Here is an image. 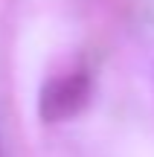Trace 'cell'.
<instances>
[{"label": "cell", "instance_id": "cell-1", "mask_svg": "<svg viewBox=\"0 0 154 157\" xmlns=\"http://www.w3.org/2000/svg\"><path fill=\"white\" fill-rule=\"evenodd\" d=\"M87 93H90V82H87L85 73H70L64 78H55L50 82L44 90H41L38 99V113L47 122H61V119L73 117L85 108Z\"/></svg>", "mask_w": 154, "mask_h": 157}]
</instances>
